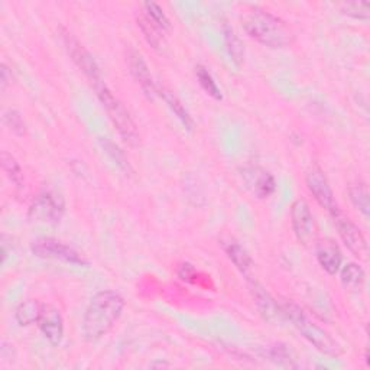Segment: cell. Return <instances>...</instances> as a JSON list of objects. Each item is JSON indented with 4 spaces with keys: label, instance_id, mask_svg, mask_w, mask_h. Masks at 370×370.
<instances>
[{
    "label": "cell",
    "instance_id": "21",
    "mask_svg": "<svg viewBox=\"0 0 370 370\" xmlns=\"http://www.w3.org/2000/svg\"><path fill=\"white\" fill-rule=\"evenodd\" d=\"M223 35H224V42H226V47L228 51V56H230V60L233 61V64L236 67H242V64L244 61V48H243L240 38L237 37V33L235 32V29L230 25L224 24L223 25Z\"/></svg>",
    "mask_w": 370,
    "mask_h": 370
},
{
    "label": "cell",
    "instance_id": "16",
    "mask_svg": "<svg viewBox=\"0 0 370 370\" xmlns=\"http://www.w3.org/2000/svg\"><path fill=\"white\" fill-rule=\"evenodd\" d=\"M137 26L142 32L145 41L156 51H161L165 47V38H164V31L155 25L145 13H140L137 16Z\"/></svg>",
    "mask_w": 370,
    "mask_h": 370
},
{
    "label": "cell",
    "instance_id": "26",
    "mask_svg": "<svg viewBox=\"0 0 370 370\" xmlns=\"http://www.w3.org/2000/svg\"><path fill=\"white\" fill-rule=\"evenodd\" d=\"M265 356L269 358V360H272L274 363L279 364V366H287V367H295L296 364L294 363L295 358L294 353L291 351V348H288L284 344H275L271 346L265 350Z\"/></svg>",
    "mask_w": 370,
    "mask_h": 370
},
{
    "label": "cell",
    "instance_id": "1",
    "mask_svg": "<svg viewBox=\"0 0 370 370\" xmlns=\"http://www.w3.org/2000/svg\"><path fill=\"white\" fill-rule=\"evenodd\" d=\"M125 310V299L116 291L96 294L83 317V336L87 342H97L108 334Z\"/></svg>",
    "mask_w": 370,
    "mask_h": 370
},
{
    "label": "cell",
    "instance_id": "28",
    "mask_svg": "<svg viewBox=\"0 0 370 370\" xmlns=\"http://www.w3.org/2000/svg\"><path fill=\"white\" fill-rule=\"evenodd\" d=\"M342 12L353 19L358 21H369L370 16V5L366 2H350V3H343L342 5Z\"/></svg>",
    "mask_w": 370,
    "mask_h": 370
},
{
    "label": "cell",
    "instance_id": "12",
    "mask_svg": "<svg viewBox=\"0 0 370 370\" xmlns=\"http://www.w3.org/2000/svg\"><path fill=\"white\" fill-rule=\"evenodd\" d=\"M291 223L298 242L307 244L312 237L314 217L311 213V208L305 200L298 199L294 201L291 207Z\"/></svg>",
    "mask_w": 370,
    "mask_h": 370
},
{
    "label": "cell",
    "instance_id": "4",
    "mask_svg": "<svg viewBox=\"0 0 370 370\" xmlns=\"http://www.w3.org/2000/svg\"><path fill=\"white\" fill-rule=\"evenodd\" d=\"M93 87H94L96 94H97L100 103L103 104L104 110L108 112L112 123L117 129L121 139L125 140V142L132 148L137 146L139 145V132H137L135 121L131 117V115L126 110L125 106L120 103V100L112 93V90L104 84V81L99 83Z\"/></svg>",
    "mask_w": 370,
    "mask_h": 370
},
{
    "label": "cell",
    "instance_id": "31",
    "mask_svg": "<svg viewBox=\"0 0 370 370\" xmlns=\"http://www.w3.org/2000/svg\"><path fill=\"white\" fill-rule=\"evenodd\" d=\"M0 73H2V92H5L8 89V85L12 83V73L9 72V68L6 64H2V69H0Z\"/></svg>",
    "mask_w": 370,
    "mask_h": 370
},
{
    "label": "cell",
    "instance_id": "7",
    "mask_svg": "<svg viewBox=\"0 0 370 370\" xmlns=\"http://www.w3.org/2000/svg\"><path fill=\"white\" fill-rule=\"evenodd\" d=\"M31 251L35 256L42 259H56L65 263H72V265H89L77 251H74L69 246L54 240V239H40L31 244Z\"/></svg>",
    "mask_w": 370,
    "mask_h": 370
},
{
    "label": "cell",
    "instance_id": "19",
    "mask_svg": "<svg viewBox=\"0 0 370 370\" xmlns=\"http://www.w3.org/2000/svg\"><path fill=\"white\" fill-rule=\"evenodd\" d=\"M41 311L42 304L38 299H26V301L17 305L15 311V320L21 327H29L38 323Z\"/></svg>",
    "mask_w": 370,
    "mask_h": 370
},
{
    "label": "cell",
    "instance_id": "3",
    "mask_svg": "<svg viewBox=\"0 0 370 370\" xmlns=\"http://www.w3.org/2000/svg\"><path fill=\"white\" fill-rule=\"evenodd\" d=\"M280 311L282 315L287 317V319L292 323V326L303 334V337L319 350L320 353L333 358H337L342 355L340 344L334 340L324 328L311 321L305 315V312L298 305H295L291 301H285L282 303Z\"/></svg>",
    "mask_w": 370,
    "mask_h": 370
},
{
    "label": "cell",
    "instance_id": "8",
    "mask_svg": "<svg viewBox=\"0 0 370 370\" xmlns=\"http://www.w3.org/2000/svg\"><path fill=\"white\" fill-rule=\"evenodd\" d=\"M305 183L308 191L312 194L315 201L323 208H326L330 215H334L336 211L340 210L336 203V199H334V194L326 174L319 167H314L312 169H310V172L307 174Z\"/></svg>",
    "mask_w": 370,
    "mask_h": 370
},
{
    "label": "cell",
    "instance_id": "18",
    "mask_svg": "<svg viewBox=\"0 0 370 370\" xmlns=\"http://www.w3.org/2000/svg\"><path fill=\"white\" fill-rule=\"evenodd\" d=\"M158 94H160L164 101L167 103L168 108L171 109V112L177 116V119L183 123V126L187 129V131H192L194 129V120L190 115V112L185 109V106L183 104V101L175 96L172 92L167 90V89H158Z\"/></svg>",
    "mask_w": 370,
    "mask_h": 370
},
{
    "label": "cell",
    "instance_id": "22",
    "mask_svg": "<svg viewBox=\"0 0 370 370\" xmlns=\"http://www.w3.org/2000/svg\"><path fill=\"white\" fill-rule=\"evenodd\" d=\"M2 168L15 187L17 188L24 187V171L19 162L15 160V156H12V153L6 151L2 152Z\"/></svg>",
    "mask_w": 370,
    "mask_h": 370
},
{
    "label": "cell",
    "instance_id": "29",
    "mask_svg": "<svg viewBox=\"0 0 370 370\" xmlns=\"http://www.w3.org/2000/svg\"><path fill=\"white\" fill-rule=\"evenodd\" d=\"M3 123L6 125V128H9L13 133L16 135H25L26 132V125H25V120L22 117V115L19 112H16V110H6L3 113Z\"/></svg>",
    "mask_w": 370,
    "mask_h": 370
},
{
    "label": "cell",
    "instance_id": "11",
    "mask_svg": "<svg viewBox=\"0 0 370 370\" xmlns=\"http://www.w3.org/2000/svg\"><path fill=\"white\" fill-rule=\"evenodd\" d=\"M37 324L51 346L61 344L64 339V320L61 311L56 305L42 304V311Z\"/></svg>",
    "mask_w": 370,
    "mask_h": 370
},
{
    "label": "cell",
    "instance_id": "6",
    "mask_svg": "<svg viewBox=\"0 0 370 370\" xmlns=\"http://www.w3.org/2000/svg\"><path fill=\"white\" fill-rule=\"evenodd\" d=\"M61 37H62V42L65 45L68 56L72 57L73 62L81 69L83 74L89 78V81L93 85L103 83L100 67L97 65L96 60L93 58L90 52L83 47V44L74 37L72 32L61 29Z\"/></svg>",
    "mask_w": 370,
    "mask_h": 370
},
{
    "label": "cell",
    "instance_id": "9",
    "mask_svg": "<svg viewBox=\"0 0 370 370\" xmlns=\"http://www.w3.org/2000/svg\"><path fill=\"white\" fill-rule=\"evenodd\" d=\"M331 217L337 227L343 243L347 246V249L353 252L356 256H364L367 253V243L360 232V228L348 217H346L340 210L331 215Z\"/></svg>",
    "mask_w": 370,
    "mask_h": 370
},
{
    "label": "cell",
    "instance_id": "20",
    "mask_svg": "<svg viewBox=\"0 0 370 370\" xmlns=\"http://www.w3.org/2000/svg\"><path fill=\"white\" fill-rule=\"evenodd\" d=\"M340 280L346 289L348 291H360L366 282L364 271L358 265V263H347L343 268H340Z\"/></svg>",
    "mask_w": 370,
    "mask_h": 370
},
{
    "label": "cell",
    "instance_id": "23",
    "mask_svg": "<svg viewBox=\"0 0 370 370\" xmlns=\"http://www.w3.org/2000/svg\"><path fill=\"white\" fill-rule=\"evenodd\" d=\"M350 201L353 204L364 219H369L370 215V200H369V191L364 184H356L348 188Z\"/></svg>",
    "mask_w": 370,
    "mask_h": 370
},
{
    "label": "cell",
    "instance_id": "2",
    "mask_svg": "<svg viewBox=\"0 0 370 370\" xmlns=\"http://www.w3.org/2000/svg\"><path fill=\"white\" fill-rule=\"evenodd\" d=\"M244 32L256 42L272 49L291 44L292 33L287 24L267 10H251L242 17Z\"/></svg>",
    "mask_w": 370,
    "mask_h": 370
},
{
    "label": "cell",
    "instance_id": "27",
    "mask_svg": "<svg viewBox=\"0 0 370 370\" xmlns=\"http://www.w3.org/2000/svg\"><path fill=\"white\" fill-rule=\"evenodd\" d=\"M144 13L149 17V19L160 26L162 31H169L171 29V22L168 19V16L165 15L164 9L155 3V2H146L144 3Z\"/></svg>",
    "mask_w": 370,
    "mask_h": 370
},
{
    "label": "cell",
    "instance_id": "10",
    "mask_svg": "<svg viewBox=\"0 0 370 370\" xmlns=\"http://www.w3.org/2000/svg\"><path fill=\"white\" fill-rule=\"evenodd\" d=\"M242 178L253 196L258 199H268L276 190L274 175L260 167H248L242 171Z\"/></svg>",
    "mask_w": 370,
    "mask_h": 370
},
{
    "label": "cell",
    "instance_id": "14",
    "mask_svg": "<svg viewBox=\"0 0 370 370\" xmlns=\"http://www.w3.org/2000/svg\"><path fill=\"white\" fill-rule=\"evenodd\" d=\"M315 255H317V260H319L320 263V267L328 275H336L340 271L343 256H342L339 246L333 240H323L317 244Z\"/></svg>",
    "mask_w": 370,
    "mask_h": 370
},
{
    "label": "cell",
    "instance_id": "24",
    "mask_svg": "<svg viewBox=\"0 0 370 370\" xmlns=\"http://www.w3.org/2000/svg\"><path fill=\"white\" fill-rule=\"evenodd\" d=\"M100 145L101 148L104 149V152L109 155L110 160L125 172H131L132 168H131V164H129V160L126 158L125 152H123L115 142H112L110 139L108 137H101L100 139Z\"/></svg>",
    "mask_w": 370,
    "mask_h": 370
},
{
    "label": "cell",
    "instance_id": "13",
    "mask_svg": "<svg viewBox=\"0 0 370 370\" xmlns=\"http://www.w3.org/2000/svg\"><path fill=\"white\" fill-rule=\"evenodd\" d=\"M128 67H129V72L132 74V77L136 80V83L139 84L140 89L144 90V93L148 97H153L158 94V87L153 81V77L151 74V69L144 58V56L140 54L139 51H136L135 48H131L128 51Z\"/></svg>",
    "mask_w": 370,
    "mask_h": 370
},
{
    "label": "cell",
    "instance_id": "17",
    "mask_svg": "<svg viewBox=\"0 0 370 370\" xmlns=\"http://www.w3.org/2000/svg\"><path fill=\"white\" fill-rule=\"evenodd\" d=\"M224 251L228 256V259H230L235 267L246 276H249L251 271H252V267H253V260L251 258V255L248 253V251H246L243 246L235 240H230L224 244Z\"/></svg>",
    "mask_w": 370,
    "mask_h": 370
},
{
    "label": "cell",
    "instance_id": "15",
    "mask_svg": "<svg viewBox=\"0 0 370 370\" xmlns=\"http://www.w3.org/2000/svg\"><path fill=\"white\" fill-rule=\"evenodd\" d=\"M251 291H252L255 303L258 305V310L260 311V314L263 317H265V320L274 321L278 319V317L282 315L280 305H278V303L269 295V292L265 291V288L263 287H260L258 282H255V280L252 282Z\"/></svg>",
    "mask_w": 370,
    "mask_h": 370
},
{
    "label": "cell",
    "instance_id": "30",
    "mask_svg": "<svg viewBox=\"0 0 370 370\" xmlns=\"http://www.w3.org/2000/svg\"><path fill=\"white\" fill-rule=\"evenodd\" d=\"M194 272H196V271H194L192 265H190V263H183V265L178 269V276L183 280H190V278H192Z\"/></svg>",
    "mask_w": 370,
    "mask_h": 370
},
{
    "label": "cell",
    "instance_id": "5",
    "mask_svg": "<svg viewBox=\"0 0 370 370\" xmlns=\"http://www.w3.org/2000/svg\"><path fill=\"white\" fill-rule=\"evenodd\" d=\"M65 213V203L54 191L40 192L28 210V220L38 226H57Z\"/></svg>",
    "mask_w": 370,
    "mask_h": 370
},
{
    "label": "cell",
    "instance_id": "25",
    "mask_svg": "<svg viewBox=\"0 0 370 370\" xmlns=\"http://www.w3.org/2000/svg\"><path fill=\"white\" fill-rule=\"evenodd\" d=\"M196 74H197V80L201 85V89L210 96V97H213L215 100H221L223 99V94H221V90H220V87L217 85V83L215 81L213 76L210 74L208 69L203 65H199L196 68Z\"/></svg>",
    "mask_w": 370,
    "mask_h": 370
}]
</instances>
